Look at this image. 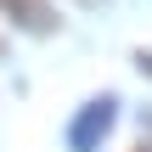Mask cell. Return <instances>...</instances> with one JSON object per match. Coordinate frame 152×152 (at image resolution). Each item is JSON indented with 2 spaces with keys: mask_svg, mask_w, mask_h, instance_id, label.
<instances>
[{
  "mask_svg": "<svg viewBox=\"0 0 152 152\" xmlns=\"http://www.w3.org/2000/svg\"><path fill=\"white\" fill-rule=\"evenodd\" d=\"M6 11H17V23L23 28H34V34H51V6L45 0H0Z\"/></svg>",
  "mask_w": 152,
  "mask_h": 152,
  "instance_id": "7a4b0ae2",
  "label": "cell"
},
{
  "mask_svg": "<svg viewBox=\"0 0 152 152\" xmlns=\"http://www.w3.org/2000/svg\"><path fill=\"white\" fill-rule=\"evenodd\" d=\"M107 124H113V102L102 96V102H90V107H85V118L73 124V147L90 152V147H96V135H107Z\"/></svg>",
  "mask_w": 152,
  "mask_h": 152,
  "instance_id": "6da1fadb",
  "label": "cell"
}]
</instances>
